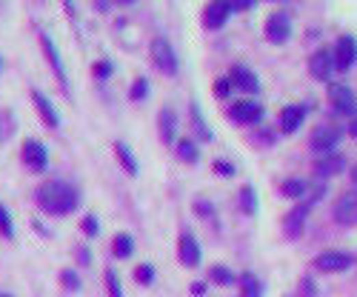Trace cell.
<instances>
[{
    "label": "cell",
    "mask_w": 357,
    "mask_h": 297,
    "mask_svg": "<svg viewBox=\"0 0 357 297\" xmlns=\"http://www.w3.org/2000/svg\"><path fill=\"white\" fill-rule=\"evenodd\" d=\"M115 157H118V163L123 166V172H126L129 177H135V175H137V160H135L132 148H129L126 143H115Z\"/></svg>",
    "instance_id": "obj_22"
},
{
    "label": "cell",
    "mask_w": 357,
    "mask_h": 297,
    "mask_svg": "<svg viewBox=\"0 0 357 297\" xmlns=\"http://www.w3.org/2000/svg\"><path fill=\"white\" fill-rule=\"evenodd\" d=\"M177 257H181L183 266L194 269V266H200V260H203V252H200V243L194 240V235L183 232L181 240H177Z\"/></svg>",
    "instance_id": "obj_13"
},
{
    "label": "cell",
    "mask_w": 357,
    "mask_h": 297,
    "mask_svg": "<svg viewBox=\"0 0 357 297\" xmlns=\"http://www.w3.org/2000/svg\"><path fill=\"white\" fill-rule=\"evenodd\" d=\"M80 260H83V266H89V252L86 249H80Z\"/></svg>",
    "instance_id": "obj_43"
},
{
    "label": "cell",
    "mask_w": 357,
    "mask_h": 297,
    "mask_svg": "<svg viewBox=\"0 0 357 297\" xmlns=\"http://www.w3.org/2000/svg\"><path fill=\"white\" fill-rule=\"evenodd\" d=\"M31 101H35V106H38V112H40V118H43V123L46 126H52V129H60V114H57V109L52 106V101L43 94V92H31Z\"/></svg>",
    "instance_id": "obj_20"
},
{
    "label": "cell",
    "mask_w": 357,
    "mask_h": 297,
    "mask_svg": "<svg viewBox=\"0 0 357 297\" xmlns=\"http://www.w3.org/2000/svg\"><path fill=\"white\" fill-rule=\"evenodd\" d=\"M229 83L237 86L240 92H249V94L261 92V80H257V75L249 69V66H243V63H235V66H232V72H229Z\"/></svg>",
    "instance_id": "obj_14"
},
{
    "label": "cell",
    "mask_w": 357,
    "mask_h": 297,
    "mask_svg": "<svg viewBox=\"0 0 357 297\" xmlns=\"http://www.w3.org/2000/svg\"><path fill=\"white\" fill-rule=\"evenodd\" d=\"M229 118L240 126H252V123H261L263 120V106L257 101H235L229 106Z\"/></svg>",
    "instance_id": "obj_9"
},
{
    "label": "cell",
    "mask_w": 357,
    "mask_h": 297,
    "mask_svg": "<svg viewBox=\"0 0 357 297\" xmlns=\"http://www.w3.org/2000/svg\"><path fill=\"white\" fill-rule=\"evenodd\" d=\"M315 177H320V180H326V177H334V175H340V172H346V157L343 155H337V152H332V155H323V157H317L315 160Z\"/></svg>",
    "instance_id": "obj_16"
},
{
    "label": "cell",
    "mask_w": 357,
    "mask_h": 297,
    "mask_svg": "<svg viewBox=\"0 0 357 297\" xmlns=\"http://www.w3.org/2000/svg\"><path fill=\"white\" fill-rule=\"evenodd\" d=\"M280 194L291 197V201H303V197L309 194V183H306V180H298V177H289L280 183Z\"/></svg>",
    "instance_id": "obj_23"
},
{
    "label": "cell",
    "mask_w": 357,
    "mask_h": 297,
    "mask_svg": "<svg viewBox=\"0 0 357 297\" xmlns=\"http://www.w3.org/2000/svg\"><path fill=\"white\" fill-rule=\"evenodd\" d=\"M106 289H109V297H123V289H120V280H118L115 269H106Z\"/></svg>",
    "instance_id": "obj_30"
},
{
    "label": "cell",
    "mask_w": 357,
    "mask_h": 297,
    "mask_svg": "<svg viewBox=\"0 0 357 297\" xmlns=\"http://www.w3.org/2000/svg\"><path fill=\"white\" fill-rule=\"evenodd\" d=\"M354 255L349 252H340V249H326V252H320L312 263H315V269L317 272H326V274H337V272H349L354 266Z\"/></svg>",
    "instance_id": "obj_3"
},
{
    "label": "cell",
    "mask_w": 357,
    "mask_h": 297,
    "mask_svg": "<svg viewBox=\"0 0 357 297\" xmlns=\"http://www.w3.org/2000/svg\"><path fill=\"white\" fill-rule=\"evenodd\" d=\"M0 229H3L6 235H14V226H12V214L0 206Z\"/></svg>",
    "instance_id": "obj_38"
},
{
    "label": "cell",
    "mask_w": 357,
    "mask_h": 297,
    "mask_svg": "<svg viewBox=\"0 0 357 297\" xmlns=\"http://www.w3.org/2000/svg\"><path fill=\"white\" fill-rule=\"evenodd\" d=\"M135 280H137V283H143V286L155 283V269H152V263H143V266H137V269H135Z\"/></svg>",
    "instance_id": "obj_31"
},
{
    "label": "cell",
    "mask_w": 357,
    "mask_h": 297,
    "mask_svg": "<svg viewBox=\"0 0 357 297\" xmlns=\"http://www.w3.org/2000/svg\"><path fill=\"white\" fill-rule=\"evenodd\" d=\"M246 9H254L252 0H235L232 3V12H246Z\"/></svg>",
    "instance_id": "obj_39"
},
{
    "label": "cell",
    "mask_w": 357,
    "mask_h": 297,
    "mask_svg": "<svg viewBox=\"0 0 357 297\" xmlns=\"http://www.w3.org/2000/svg\"><path fill=\"white\" fill-rule=\"evenodd\" d=\"M349 138H354V140H357V120L349 126Z\"/></svg>",
    "instance_id": "obj_42"
},
{
    "label": "cell",
    "mask_w": 357,
    "mask_h": 297,
    "mask_svg": "<svg viewBox=\"0 0 357 297\" xmlns=\"http://www.w3.org/2000/svg\"><path fill=\"white\" fill-rule=\"evenodd\" d=\"M149 55H152V63L157 66L163 75H177V55H174V49L166 38H155L152 46H149Z\"/></svg>",
    "instance_id": "obj_6"
},
{
    "label": "cell",
    "mask_w": 357,
    "mask_h": 297,
    "mask_svg": "<svg viewBox=\"0 0 357 297\" xmlns=\"http://www.w3.org/2000/svg\"><path fill=\"white\" fill-rule=\"evenodd\" d=\"M157 131H160V140L163 143H174L177 135V112L172 106H163L157 114Z\"/></svg>",
    "instance_id": "obj_19"
},
{
    "label": "cell",
    "mask_w": 357,
    "mask_h": 297,
    "mask_svg": "<svg viewBox=\"0 0 357 297\" xmlns=\"http://www.w3.org/2000/svg\"><path fill=\"white\" fill-rule=\"evenodd\" d=\"M320 194H323V189H317L315 194H306L303 203H298V206L283 218V235H286L289 240H298V237L303 235L306 220H309V211H312V206L320 201Z\"/></svg>",
    "instance_id": "obj_2"
},
{
    "label": "cell",
    "mask_w": 357,
    "mask_h": 297,
    "mask_svg": "<svg viewBox=\"0 0 357 297\" xmlns=\"http://www.w3.org/2000/svg\"><path fill=\"white\" fill-rule=\"evenodd\" d=\"M317 289H315V280L312 277H303L300 280V297H315Z\"/></svg>",
    "instance_id": "obj_37"
},
{
    "label": "cell",
    "mask_w": 357,
    "mask_h": 297,
    "mask_svg": "<svg viewBox=\"0 0 357 297\" xmlns=\"http://www.w3.org/2000/svg\"><path fill=\"white\" fill-rule=\"evenodd\" d=\"M240 211L243 214H257V194L249 183L240 189Z\"/></svg>",
    "instance_id": "obj_26"
},
{
    "label": "cell",
    "mask_w": 357,
    "mask_h": 297,
    "mask_svg": "<svg viewBox=\"0 0 357 297\" xmlns=\"http://www.w3.org/2000/svg\"><path fill=\"white\" fill-rule=\"evenodd\" d=\"M191 294H194V297H203V294H206V283L194 280V283H191Z\"/></svg>",
    "instance_id": "obj_41"
},
{
    "label": "cell",
    "mask_w": 357,
    "mask_h": 297,
    "mask_svg": "<svg viewBox=\"0 0 357 297\" xmlns=\"http://www.w3.org/2000/svg\"><path fill=\"white\" fill-rule=\"evenodd\" d=\"M212 169H215L220 177H235V166H232L229 160H215V163H212Z\"/></svg>",
    "instance_id": "obj_34"
},
{
    "label": "cell",
    "mask_w": 357,
    "mask_h": 297,
    "mask_svg": "<svg viewBox=\"0 0 357 297\" xmlns=\"http://www.w3.org/2000/svg\"><path fill=\"white\" fill-rule=\"evenodd\" d=\"M209 277H212L217 286H232V283H237L235 272H232V269H226V266H212V272H209Z\"/></svg>",
    "instance_id": "obj_27"
},
{
    "label": "cell",
    "mask_w": 357,
    "mask_h": 297,
    "mask_svg": "<svg viewBox=\"0 0 357 297\" xmlns=\"http://www.w3.org/2000/svg\"><path fill=\"white\" fill-rule=\"evenodd\" d=\"M92 72H94L97 80H106L111 72H115V66H111L109 60H101V63H94V69H92Z\"/></svg>",
    "instance_id": "obj_33"
},
{
    "label": "cell",
    "mask_w": 357,
    "mask_h": 297,
    "mask_svg": "<svg viewBox=\"0 0 357 297\" xmlns=\"http://www.w3.org/2000/svg\"><path fill=\"white\" fill-rule=\"evenodd\" d=\"M132 252H135V240H132V235H115V240H111V255L115 257H132Z\"/></svg>",
    "instance_id": "obj_25"
},
{
    "label": "cell",
    "mask_w": 357,
    "mask_h": 297,
    "mask_svg": "<svg viewBox=\"0 0 357 297\" xmlns=\"http://www.w3.org/2000/svg\"><path fill=\"white\" fill-rule=\"evenodd\" d=\"M191 118H194V131L200 135V140H212L215 135H212V129L206 126V120L200 118V109L198 106H191Z\"/></svg>",
    "instance_id": "obj_28"
},
{
    "label": "cell",
    "mask_w": 357,
    "mask_h": 297,
    "mask_svg": "<svg viewBox=\"0 0 357 297\" xmlns=\"http://www.w3.org/2000/svg\"><path fill=\"white\" fill-rule=\"evenodd\" d=\"M80 229H83V235H97V232H101V223H97V218H94V214H86V218H83V223H80Z\"/></svg>",
    "instance_id": "obj_32"
},
{
    "label": "cell",
    "mask_w": 357,
    "mask_h": 297,
    "mask_svg": "<svg viewBox=\"0 0 357 297\" xmlns=\"http://www.w3.org/2000/svg\"><path fill=\"white\" fill-rule=\"evenodd\" d=\"M0 297H12V294L9 292H0Z\"/></svg>",
    "instance_id": "obj_45"
},
{
    "label": "cell",
    "mask_w": 357,
    "mask_h": 297,
    "mask_svg": "<svg viewBox=\"0 0 357 297\" xmlns=\"http://www.w3.org/2000/svg\"><path fill=\"white\" fill-rule=\"evenodd\" d=\"M332 214H334V220L340 226H357V189L340 194L337 201H334Z\"/></svg>",
    "instance_id": "obj_11"
},
{
    "label": "cell",
    "mask_w": 357,
    "mask_h": 297,
    "mask_svg": "<svg viewBox=\"0 0 357 297\" xmlns=\"http://www.w3.org/2000/svg\"><path fill=\"white\" fill-rule=\"evenodd\" d=\"M232 92V83H229V77H217V83H215V94L220 97V101H226Z\"/></svg>",
    "instance_id": "obj_35"
},
{
    "label": "cell",
    "mask_w": 357,
    "mask_h": 297,
    "mask_svg": "<svg viewBox=\"0 0 357 297\" xmlns=\"http://www.w3.org/2000/svg\"><path fill=\"white\" fill-rule=\"evenodd\" d=\"M229 18H232V3H226V0H215V3H209L203 9V26L206 29H223Z\"/></svg>",
    "instance_id": "obj_15"
},
{
    "label": "cell",
    "mask_w": 357,
    "mask_h": 297,
    "mask_svg": "<svg viewBox=\"0 0 357 297\" xmlns=\"http://www.w3.org/2000/svg\"><path fill=\"white\" fill-rule=\"evenodd\" d=\"M340 140H343V129H337V126H317L312 131V138H309V146H312V152L317 157H323V155H332Z\"/></svg>",
    "instance_id": "obj_4"
},
{
    "label": "cell",
    "mask_w": 357,
    "mask_h": 297,
    "mask_svg": "<svg viewBox=\"0 0 357 297\" xmlns=\"http://www.w3.org/2000/svg\"><path fill=\"white\" fill-rule=\"evenodd\" d=\"M352 183H354V186H357V166H354V169H352Z\"/></svg>",
    "instance_id": "obj_44"
},
{
    "label": "cell",
    "mask_w": 357,
    "mask_h": 297,
    "mask_svg": "<svg viewBox=\"0 0 357 297\" xmlns=\"http://www.w3.org/2000/svg\"><path fill=\"white\" fill-rule=\"evenodd\" d=\"M329 101L334 103V112L343 114V118L357 114V97L346 83H329Z\"/></svg>",
    "instance_id": "obj_8"
},
{
    "label": "cell",
    "mask_w": 357,
    "mask_h": 297,
    "mask_svg": "<svg viewBox=\"0 0 357 297\" xmlns=\"http://www.w3.org/2000/svg\"><path fill=\"white\" fill-rule=\"evenodd\" d=\"M146 94H149V80H146V77H135L132 89H129V97H132V101H143Z\"/></svg>",
    "instance_id": "obj_29"
},
{
    "label": "cell",
    "mask_w": 357,
    "mask_h": 297,
    "mask_svg": "<svg viewBox=\"0 0 357 297\" xmlns=\"http://www.w3.org/2000/svg\"><path fill=\"white\" fill-rule=\"evenodd\" d=\"M332 57H334V72L346 75L352 66L357 63V40H354L352 35L337 38V43H334V49H332Z\"/></svg>",
    "instance_id": "obj_7"
},
{
    "label": "cell",
    "mask_w": 357,
    "mask_h": 297,
    "mask_svg": "<svg viewBox=\"0 0 357 297\" xmlns=\"http://www.w3.org/2000/svg\"><path fill=\"white\" fill-rule=\"evenodd\" d=\"M237 283H240V297H263V283H261V277L257 274L243 272L237 277Z\"/></svg>",
    "instance_id": "obj_21"
},
{
    "label": "cell",
    "mask_w": 357,
    "mask_h": 297,
    "mask_svg": "<svg viewBox=\"0 0 357 297\" xmlns=\"http://www.w3.org/2000/svg\"><path fill=\"white\" fill-rule=\"evenodd\" d=\"M194 211H198V214H215V206L212 203H194Z\"/></svg>",
    "instance_id": "obj_40"
},
{
    "label": "cell",
    "mask_w": 357,
    "mask_h": 297,
    "mask_svg": "<svg viewBox=\"0 0 357 297\" xmlns=\"http://www.w3.org/2000/svg\"><path fill=\"white\" fill-rule=\"evenodd\" d=\"M177 157L186 160V163H198L200 160V148L191 138H181L177 140Z\"/></svg>",
    "instance_id": "obj_24"
},
{
    "label": "cell",
    "mask_w": 357,
    "mask_h": 297,
    "mask_svg": "<svg viewBox=\"0 0 357 297\" xmlns=\"http://www.w3.org/2000/svg\"><path fill=\"white\" fill-rule=\"evenodd\" d=\"M60 280H63V286H66V289H72V292H77V289H80V277H77L75 272H69V269L60 274Z\"/></svg>",
    "instance_id": "obj_36"
},
{
    "label": "cell",
    "mask_w": 357,
    "mask_h": 297,
    "mask_svg": "<svg viewBox=\"0 0 357 297\" xmlns=\"http://www.w3.org/2000/svg\"><path fill=\"white\" fill-rule=\"evenodd\" d=\"M23 160H26L35 172H43V169H46V163H49L46 146H43L40 140H26V143H23Z\"/></svg>",
    "instance_id": "obj_17"
},
{
    "label": "cell",
    "mask_w": 357,
    "mask_h": 297,
    "mask_svg": "<svg viewBox=\"0 0 357 297\" xmlns=\"http://www.w3.org/2000/svg\"><path fill=\"white\" fill-rule=\"evenodd\" d=\"M40 46H43V52H46L49 63H52V69H55V75H57V80H60V86L66 89V86H69V80H66V69H63V60H60V52H57L55 40L49 38V35H40Z\"/></svg>",
    "instance_id": "obj_18"
},
{
    "label": "cell",
    "mask_w": 357,
    "mask_h": 297,
    "mask_svg": "<svg viewBox=\"0 0 357 297\" xmlns=\"http://www.w3.org/2000/svg\"><path fill=\"white\" fill-rule=\"evenodd\" d=\"M38 203L49 214H69L77 209L80 197H77L75 186L63 183V180H49V183H43L38 189Z\"/></svg>",
    "instance_id": "obj_1"
},
{
    "label": "cell",
    "mask_w": 357,
    "mask_h": 297,
    "mask_svg": "<svg viewBox=\"0 0 357 297\" xmlns=\"http://www.w3.org/2000/svg\"><path fill=\"white\" fill-rule=\"evenodd\" d=\"M263 35H266V40H269L272 46H283V43H289V38H291V18H289V12H283V9L272 12L269 21H266Z\"/></svg>",
    "instance_id": "obj_5"
},
{
    "label": "cell",
    "mask_w": 357,
    "mask_h": 297,
    "mask_svg": "<svg viewBox=\"0 0 357 297\" xmlns=\"http://www.w3.org/2000/svg\"><path fill=\"white\" fill-rule=\"evenodd\" d=\"M306 114H309V109H306L303 103H286V106L280 109V118H278L280 131H283V135H295V131L303 126Z\"/></svg>",
    "instance_id": "obj_12"
},
{
    "label": "cell",
    "mask_w": 357,
    "mask_h": 297,
    "mask_svg": "<svg viewBox=\"0 0 357 297\" xmlns=\"http://www.w3.org/2000/svg\"><path fill=\"white\" fill-rule=\"evenodd\" d=\"M309 75L320 83H332V75H334V57H332V49H317V52L309 57Z\"/></svg>",
    "instance_id": "obj_10"
}]
</instances>
